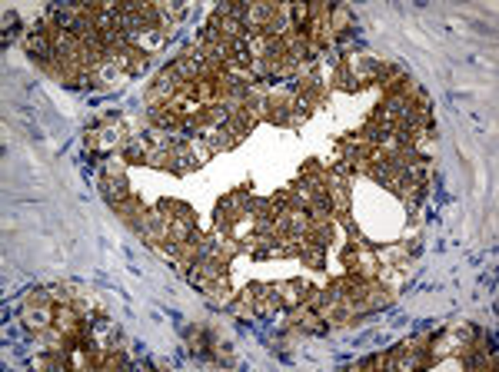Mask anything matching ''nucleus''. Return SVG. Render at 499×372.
<instances>
[{"instance_id": "1", "label": "nucleus", "mask_w": 499, "mask_h": 372, "mask_svg": "<svg viewBox=\"0 0 499 372\" xmlns=\"http://www.w3.org/2000/svg\"><path fill=\"white\" fill-rule=\"evenodd\" d=\"M24 326L27 329H51L53 326V306H24Z\"/></svg>"}, {"instance_id": "2", "label": "nucleus", "mask_w": 499, "mask_h": 372, "mask_svg": "<svg viewBox=\"0 0 499 372\" xmlns=\"http://www.w3.org/2000/svg\"><path fill=\"white\" fill-rule=\"evenodd\" d=\"M114 209H117V216L124 219V223H130V226H140V223H143V216H147V209H143V203H140V200H133V196H127L124 203H117Z\"/></svg>"}, {"instance_id": "3", "label": "nucleus", "mask_w": 499, "mask_h": 372, "mask_svg": "<svg viewBox=\"0 0 499 372\" xmlns=\"http://www.w3.org/2000/svg\"><path fill=\"white\" fill-rule=\"evenodd\" d=\"M100 190H103V196L110 200V203H124L130 196V190H127V180L124 177H103V183H100Z\"/></svg>"}, {"instance_id": "4", "label": "nucleus", "mask_w": 499, "mask_h": 372, "mask_svg": "<svg viewBox=\"0 0 499 372\" xmlns=\"http://www.w3.org/2000/svg\"><path fill=\"white\" fill-rule=\"evenodd\" d=\"M330 27H333V30H340V34H343V30H350V27H353V20H350V11H346V7H333V11H330Z\"/></svg>"}, {"instance_id": "5", "label": "nucleus", "mask_w": 499, "mask_h": 372, "mask_svg": "<svg viewBox=\"0 0 499 372\" xmlns=\"http://www.w3.org/2000/svg\"><path fill=\"white\" fill-rule=\"evenodd\" d=\"M124 170H127V160L117 156V160H107V163H103V177H124Z\"/></svg>"}]
</instances>
